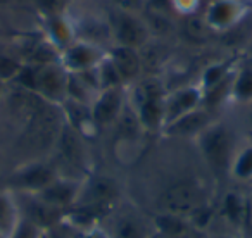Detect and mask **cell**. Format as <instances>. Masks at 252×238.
Returning <instances> with one entry per match:
<instances>
[{
    "mask_svg": "<svg viewBox=\"0 0 252 238\" xmlns=\"http://www.w3.org/2000/svg\"><path fill=\"white\" fill-rule=\"evenodd\" d=\"M197 149L206 166L214 175H228L233 155L238 149V140L233 128L223 121L213 123L195 138Z\"/></svg>",
    "mask_w": 252,
    "mask_h": 238,
    "instance_id": "obj_1",
    "label": "cell"
},
{
    "mask_svg": "<svg viewBox=\"0 0 252 238\" xmlns=\"http://www.w3.org/2000/svg\"><path fill=\"white\" fill-rule=\"evenodd\" d=\"M19 80L26 90L33 91L47 104L61 107L67 100L69 73L61 66L59 59L23 67L19 69Z\"/></svg>",
    "mask_w": 252,
    "mask_h": 238,
    "instance_id": "obj_2",
    "label": "cell"
},
{
    "mask_svg": "<svg viewBox=\"0 0 252 238\" xmlns=\"http://www.w3.org/2000/svg\"><path fill=\"white\" fill-rule=\"evenodd\" d=\"M168 90L156 78L138 80L128 87V105L137 116L144 131H162L164 100Z\"/></svg>",
    "mask_w": 252,
    "mask_h": 238,
    "instance_id": "obj_3",
    "label": "cell"
},
{
    "mask_svg": "<svg viewBox=\"0 0 252 238\" xmlns=\"http://www.w3.org/2000/svg\"><path fill=\"white\" fill-rule=\"evenodd\" d=\"M107 23L109 31H111V45L142 50L154 35L152 26L145 21L140 12H130L112 7L107 14Z\"/></svg>",
    "mask_w": 252,
    "mask_h": 238,
    "instance_id": "obj_4",
    "label": "cell"
},
{
    "mask_svg": "<svg viewBox=\"0 0 252 238\" xmlns=\"http://www.w3.org/2000/svg\"><path fill=\"white\" fill-rule=\"evenodd\" d=\"M161 207L164 214L171 216H195L204 207V190L197 181H180L169 186L161 197Z\"/></svg>",
    "mask_w": 252,
    "mask_h": 238,
    "instance_id": "obj_5",
    "label": "cell"
},
{
    "mask_svg": "<svg viewBox=\"0 0 252 238\" xmlns=\"http://www.w3.org/2000/svg\"><path fill=\"white\" fill-rule=\"evenodd\" d=\"M249 12L247 0H209L204 7V25L214 33H228L237 28Z\"/></svg>",
    "mask_w": 252,
    "mask_h": 238,
    "instance_id": "obj_6",
    "label": "cell"
},
{
    "mask_svg": "<svg viewBox=\"0 0 252 238\" xmlns=\"http://www.w3.org/2000/svg\"><path fill=\"white\" fill-rule=\"evenodd\" d=\"M128 105V87L104 88L97 93L90 105V116L97 130L111 128Z\"/></svg>",
    "mask_w": 252,
    "mask_h": 238,
    "instance_id": "obj_7",
    "label": "cell"
},
{
    "mask_svg": "<svg viewBox=\"0 0 252 238\" xmlns=\"http://www.w3.org/2000/svg\"><path fill=\"white\" fill-rule=\"evenodd\" d=\"M109 47L78 38L59 54V62L67 73H85L98 67L107 57Z\"/></svg>",
    "mask_w": 252,
    "mask_h": 238,
    "instance_id": "obj_8",
    "label": "cell"
},
{
    "mask_svg": "<svg viewBox=\"0 0 252 238\" xmlns=\"http://www.w3.org/2000/svg\"><path fill=\"white\" fill-rule=\"evenodd\" d=\"M59 176L57 166L47 161H32L12 173L11 186L18 193H40Z\"/></svg>",
    "mask_w": 252,
    "mask_h": 238,
    "instance_id": "obj_9",
    "label": "cell"
},
{
    "mask_svg": "<svg viewBox=\"0 0 252 238\" xmlns=\"http://www.w3.org/2000/svg\"><path fill=\"white\" fill-rule=\"evenodd\" d=\"M202 104H204V91L199 87V83L183 85V87L176 88V90L168 91L164 100V128L168 124L175 123L176 119L189 114V112L202 107Z\"/></svg>",
    "mask_w": 252,
    "mask_h": 238,
    "instance_id": "obj_10",
    "label": "cell"
},
{
    "mask_svg": "<svg viewBox=\"0 0 252 238\" xmlns=\"http://www.w3.org/2000/svg\"><path fill=\"white\" fill-rule=\"evenodd\" d=\"M40 26H42L45 43L54 52H57V56L64 49H67L74 40H78L76 25H74L71 12H67V14L42 16L40 18Z\"/></svg>",
    "mask_w": 252,
    "mask_h": 238,
    "instance_id": "obj_11",
    "label": "cell"
},
{
    "mask_svg": "<svg viewBox=\"0 0 252 238\" xmlns=\"http://www.w3.org/2000/svg\"><path fill=\"white\" fill-rule=\"evenodd\" d=\"M116 197H118V185L114 179L107 178V176H95L90 179H83L78 202L85 200L87 210H98L105 209V207L111 209V204H114Z\"/></svg>",
    "mask_w": 252,
    "mask_h": 238,
    "instance_id": "obj_12",
    "label": "cell"
},
{
    "mask_svg": "<svg viewBox=\"0 0 252 238\" xmlns=\"http://www.w3.org/2000/svg\"><path fill=\"white\" fill-rule=\"evenodd\" d=\"M107 231L112 238H152L156 233L149 221L131 209L116 212L111 221V230Z\"/></svg>",
    "mask_w": 252,
    "mask_h": 238,
    "instance_id": "obj_13",
    "label": "cell"
},
{
    "mask_svg": "<svg viewBox=\"0 0 252 238\" xmlns=\"http://www.w3.org/2000/svg\"><path fill=\"white\" fill-rule=\"evenodd\" d=\"M107 57L112 62L114 69L118 71L119 78L125 87L137 83L142 74V56L140 50L130 49V47L111 45L107 50Z\"/></svg>",
    "mask_w": 252,
    "mask_h": 238,
    "instance_id": "obj_14",
    "label": "cell"
},
{
    "mask_svg": "<svg viewBox=\"0 0 252 238\" xmlns=\"http://www.w3.org/2000/svg\"><path fill=\"white\" fill-rule=\"evenodd\" d=\"M81 185H83V181H78V179H74V178L61 175L59 178L50 183L47 188H43L40 193H33V195H38L43 202L50 204V206L56 207V209L63 210L64 207L76 206L78 197H80V192H81Z\"/></svg>",
    "mask_w": 252,
    "mask_h": 238,
    "instance_id": "obj_15",
    "label": "cell"
},
{
    "mask_svg": "<svg viewBox=\"0 0 252 238\" xmlns=\"http://www.w3.org/2000/svg\"><path fill=\"white\" fill-rule=\"evenodd\" d=\"M213 121H214L213 112L207 111L202 105V107L185 114L183 118L176 119L175 123L168 124L162 130V133L171 138H193L195 140Z\"/></svg>",
    "mask_w": 252,
    "mask_h": 238,
    "instance_id": "obj_16",
    "label": "cell"
},
{
    "mask_svg": "<svg viewBox=\"0 0 252 238\" xmlns=\"http://www.w3.org/2000/svg\"><path fill=\"white\" fill-rule=\"evenodd\" d=\"M230 102L237 105H244V107L252 104V66L245 60L237 64L233 71Z\"/></svg>",
    "mask_w": 252,
    "mask_h": 238,
    "instance_id": "obj_17",
    "label": "cell"
},
{
    "mask_svg": "<svg viewBox=\"0 0 252 238\" xmlns=\"http://www.w3.org/2000/svg\"><path fill=\"white\" fill-rule=\"evenodd\" d=\"M21 221L18 197L12 192H0V237L9 238Z\"/></svg>",
    "mask_w": 252,
    "mask_h": 238,
    "instance_id": "obj_18",
    "label": "cell"
},
{
    "mask_svg": "<svg viewBox=\"0 0 252 238\" xmlns=\"http://www.w3.org/2000/svg\"><path fill=\"white\" fill-rule=\"evenodd\" d=\"M228 176L240 183L252 181V142L238 145Z\"/></svg>",
    "mask_w": 252,
    "mask_h": 238,
    "instance_id": "obj_19",
    "label": "cell"
},
{
    "mask_svg": "<svg viewBox=\"0 0 252 238\" xmlns=\"http://www.w3.org/2000/svg\"><path fill=\"white\" fill-rule=\"evenodd\" d=\"M235 67H237V64L231 62V60H218V62H213L207 67H204L202 74H200V80L197 83L202 88V91H207L213 87H216V85H220L221 81H224L226 78H230L233 74Z\"/></svg>",
    "mask_w": 252,
    "mask_h": 238,
    "instance_id": "obj_20",
    "label": "cell"
},
{
    "mask_svg": "<svg viewBox=\"0 0 252 238\" xmlns=\"http://www.w3.org/2000/svg\"><path fill=\"white\" fill-rule=\"evenodd\" d=\"M223 214L231 224L242 226L247 223L249 217V199L242 197L240 193L230 192L223 199Z\"/></svg>",
    "mask_w": 252,
    "mask_h": 238,
    "instance_id": "obj_21",
    "label": "cell"
},
{
    "mask_svg": "<svg viewBox=\"0 0 252 238\" xmlns=\"http://www.w3.org/2000/svg\"><path fill=\"white\" fill-rule=\"evenodd\" d=\"M38 16H54V14H67L73 7V0H33Z\"/></svg>",
    "mask_w": 252,
    "mask_h": 238,
    "instance_id": "obj_22",
    "label": "cell"
},
{
    "mask_svg": "<svg viewBox=\"0 0 252 238\" xmlns=\"http://www.w3.org/2000/svg\"><path fill=\"white\" fill-rule=\"evenodd\" d=\"M42 233H43V228L36 226L35 223H32V221L25 219L21 216L18 228H16L14 233L9 238H42Z\"/></svg>",
    "mask_w": 252,
    "mask_h": 238,
    "instance_id": "obj_23",
    "label": "cell"
},
{
    "mask_svg": "<svg viewBox=\"0 0 252 238\" xmlns=\"http://www.w3.org/2000/svg\"><path fill=\"white\" fill-rule=\"evenodd\" d=\"M173 11L180 16H193L200 9L202 0H169Z\"/></svg>",
    "mask_w": 252,
    "mask_h": 238,
    "instance_id": "obj_24",
    "label": "cell"
},
{
    "mask_svg": "<svg viewBox=\"0 0 252 238\" xmlns=\"http://www.w3.org/2000/svg\"><path fill=\"white\" fill-rule=\"evenodd\" d=\"M112 7L123 9V11H130V12H144L145 7V0H111Z\"/></svg>",
    "mask_w": 252,
    "mask_h": 238,
    "instance_id": "obj_25",
    "label": "cell"
},
{
    "mask_svg": "<svg viewBox=\"0 0 252 238\" xmlns=\"http://www.w3.org/2000/svg\"><path fill=\"white\" fill-rule=\"evenodd\" d=\"M81 238H112V237L109 235L107 230H104V228L90 226V228H87V230H83Z\"/></svg>",
    "mask_w": 252,
    "mask_h": 238,
    "instance_id": "obj_26",
    "label": "cell"
},
{
    "mask_svg": "<svg viewBox=\"0 0 252 238\" xmlns=\"http://www.w3.org/2000/svg\"><path fill=\"white\" fill-rule=\"evenodd\" d=\"M152 238H199L192 231H182V233H161V231H156Z\"/></svg>",
    "mask_w": 252,
    "mask_h": 238,
    "instance_id": "obj_27",
    "label": "cell"
},
{
    "mask_svg": "<svg viewBox=\"0 0 252 238\" xmlns=\"http://www.w3.org/2000/svg\"><path fill=\"white\" fill-rule=\"evenodd\" d=\"M245 109H247V114H245V123H247L249 130L252 131V104L245 105Z\"/></svg>",
    "mask_w": 252,
    "mask_h": 238,
    "instance_id": "obj_28",
    "label": "cell"
},
{
    "mask_svg": "<svg viewBox=\"0 0 252 238\" xmlns=\"http://www.w3.org/2000/svg\"><path fill=\"white\" fill-rule=\"evenodd\" d=\"M11 4H14V0H0V7H9Z\"/></svg>",
    "mask_w": 252,
    "mask_h": 238,
    "instance_id": "obj_29",
    "label": "cell"
},
{
    "mask_svg": "<svg viewBox=\"0 0 252 238\" xmlns=\"http://www.w3.org/2000/svg\"><path fill=\"white\" fill-rule=\"evenodd\" d=\"M4 87H5V80L0 78V98H2V95H4Z\"/></svg>",
    "mask_w": 252,
    "mask_h": 238,
    "instance_id": "obj_30",
    "label": "cell"
},
{
    "mask_svg": "<svg viewBox=\"0 0 252 238\" xmlns=\"http://www.w3.org/2000/svg\"><path fill=\"white\" fill-rule=\"evenodd\" d=\"M247 57H252V40L249 43V49H247Z\"/></svg>",
    "mask_w": 252,
    "mask_h": 238,
    "instance_id": "obj_31",
    "label": "cell"
},
{
    "mask_svg": "<svg viewBox=\"0 0 252 238\" xmlns=\"http://www.w3.org/2000/svg\"><path fill=\"white\" fill-rule=\"evenodd\" d=\"M249 207H251V210H252V195L249 197Z\"/></svg>",
    "mask_w": 252,
    "mask_h": 238,
    "instance_id": "obj_32",
    "label": "cell"
},
{
    "mask_svg": "<svg viewBox=\"0 0 252 238\" xmlns=\"http://www.w3.org/2000/svg\"><path fill=\"white\" fill-rule=\"evenodd\" d=\"M145 2H149V0H145Z\"/></svg>",
    "mask_w": 252,
    "mask_h": 238,
    "instance_id": "obj_33",
    "label": "cell"
}]
</instances>
